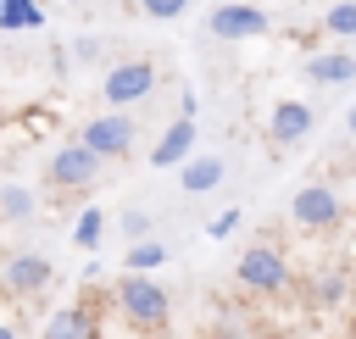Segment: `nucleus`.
<instances>
[{
	"mask_svg": "<svg viewBox=\"0 0 356 339\" xmlns=\"http://www.w3.org/2000/svg\"><path fill=\"white\" fill-rule=\"evenodd\" d=\"M117 311H122V322L134 328V333H156V328H167V289L161 283H150L145 272H128L122 283H117Z\"/></svg>",
	"mask_w": 356,
	"mask_h": 339,
	"instance_id": "1",
	"label": "nucleus"
},
{
	"mask_svg": "<svg viewBox=\"0 0 356 339\" xmlns=\"http://www.w3.org/2000/svg\"><path fill=\"white\" fill-rule=\"evenodd\" d=\"M100 161H106L100 150H89L83 139H72V144H61V150L50 156L44 178H50V189H61V195H78V189H89V183H95Z\"/></svg>",
	"mask_w": 356,
	"mask_h": 339,
	"instance_id": "2",
	"label": "nucleus"
},
{
	"mask_svg": "<svg viewBox=\"0 0 356 339\" xmlns=\"http://www.w3.org/2000/svg\"><path fill=\"white\" fill-rule=\"evenodd\" d=\"M239 283H245L250 295H278V289L289 283L284 250H278V245H250V250L239 256Z\"/></svg>",
	"mask_w": 356,
	"mask_h": 339,
	"instance_id": "3",
	"label": "nucleus"
},
{
	"mask_svg": "<svg viewBox=\"0 0 356 339\" xmlns=\"http://www.w3.org/2000/svg\"><path fill=\"white\" fill-rule=\"evenodd\" d=\"M156 89V67L145 61V56H134V61H117L111 72H106V83H100V94H106V106H134V100H145Z\"/></svg>",
	"mask_w": 356,
	"mask_h": 339,
	"instance_id": "4",
	"label": "nucleus"
},
{
	"mask_svg": "<svg viewBox=\"0 0 356 339\" xmlns=\"http://www.w3.org/2000/svg\"><path fill=\"white\" fill-rule=\"evenodd\" d=\"M134 128H139V122L117 106V111H106V117H89L78 139H83L89 150H100L106 161H117V156H128V150H134Z\"/></svg>",
	"mask_w": 356,
	"mask_h": 339,
	"instance_id": "5",
	"label": "nucleus"
},
{
	"mask_svg": "<svg viewBox=\"0 0 356 339\" xmlns=\"http://www.w3.org/2000/svg\"><path fill=\"white\" fill-rule=\"evenodd\" d=\"M289 211H295V222H300V228L323 233V228H334V222H339V195H334L328 183H306V189H295Z\"/></svg>",
	"mask_w": 356,
	"mask_h": 339,
	"instance_id": "6",
	"label": "nucleus"
},
{
	"mask_svg": "<svg viewBox=\"0 0 356 339\" xmlns=\"http://www.w3.org/2000/svg\"><path fill=\"white\" fill-rule=\"evenodd\" d=\"M206 28H211L217 39H256V33H267L273 22H267L261 6H239V0H228V6H217V11L206 17Z\"/></svg>",
	"mask_w": 356,
	"mask_h": 339,
	"instance_id": "7",
	"label": "nucleus"
},
{
	"mask_svg": "<svg viewBox=\"0 0 356 339\" xmlns=\"http://www.w3.org/2000/svg\"><path fill=\"white\" fill-rule=\"evenodd\" d=\"M44 283H50V256H39V250H17V256H6V289H11L17 300L39 295Z\"/></svg>",
	"mask_w": 356,
	"mask_h": 339,
	"instance_id": "8",
	"label": "nucleus"
},
{
	"mask_svg": "<svg viewBox=\"0 0 356 339\" xmlns=\"http://www.w3.org/2000/svg\"><path fill=\"white\" fill-rule=\"evenodd\" d=\"M306 133H312V106L306 100H278L267 111V139L273 144H300Z\"/></svg>",
	"mask_w": 356,
	"mask_h": 339,
	"instance_id": "9",
	"label": "nucleus"
},
{
	"mask_svg": "<svg viewBox=\"0 0 356 339\" xmlns=\"http://www.w3.org/2000/svg\"><path fill=\"white\" fill-rule=\"evenodd\" d=\"M189 150H195V117H178V122H167V133L156 139L150 167H184Z\"/></svg>",
	"mask_w": 356,
	"mask_h": 339,
	"instance_id": "10",
	"label": "nucleus"
},
{
	"mask_svg": "<svg viewBox=\"0 0 356 339\" xmlns=\"http://www.w3.org/2000/svg\"><path fill=\"white\" fill-rule=\"evenodd\" d=\"M39 339H100V317H95L89 306H61V311L44 322Z\"/></svg>",
	"mask_w": 356,
	"mask_h": 339,
	"instance_id": "11",
	"label": "nucleus"
},
{
	"mask_svg": "<svg viewBox=\"0 0 356 339\" xmlns=\"http://www.w3.org/2000/svg\"><path fill=\"white\" fill-rule=\"evenodd\" d=\"M306 78H317V83H350L356 78V56H345V50H312L306 56Z\"/></svg>",
	"mask_w": 356,
	"mask_h": 339,
	"instance_id": "12",
	"label": "nucleus"
},
{
	"mask_svg": "<svg viewBox=\"0 0 356 339\" xmlns=\"http://www.w3.org/2000/svg\"><path fill=\"white\" fill-rule=\"evenodd\" d=\"M222 183V156H189L184 167H178V189L184 195H206V189H217Z\"/></svg>",
	"mask_w": 356,
	"mask_h": 339,
	"instance_id": "13",
	"label": "nucleus"
},
{
	"mask_svg": "<svg viewBox=\"0 0 356 339\" xmlns=\"http://www.w3.org/2000/svg\"><path fill=\"white\" fill-rule=\"evenodd\" d=\"M28 28H44V11L33 0H0V33H28Z\"/></svg>",
	"mask_w": 356,
	"mask_h": 339,
	"instance_id": "14",
	"label": "nucleus"
},
{
	"mask_svg": "<svg viewBox=\"0 0 356 339\" xmlns=\"http://www.w3.org/2000/svg\"><path fill=\"white\" fill-rule=\"evenodd\" d=\"M0 217H6V222H28V217H33V189L6 183V189H0Z\"/></svg>",
	"mask_w": 356,
	"mask_h": 339,
	"instance_id": "15",
	"label": "nucleus"
},
{
	"mask_svg": "<svg viewBox=\"0 0 356 339\" xmlns=\"http://www.w3.org/2000/svg\"><path fill=\"white\" fill-rule=\"evenodd\" d=\"M161 261H167V250H161L156 239H134V245H128V256H122V267H128V272H150V267H161Z\"/></svg>",
	"mask_w": 356,
	"mask_h": 339,
	"instance_id": "16",
	"label": "nucleus"
},
{
	"mask_svg": "<svg viewBox=\"0 0 356 339\" xmlns=\"http://www.w3.org/2000/svg\"><path fill=\"white\" fill-rule=\"evenodd\" d=\"M323 28H328L334 39H350V33H356V0H334L328 17H323Z\"/></svg>",
	"mask_w": 356,
	"mask_h": 339,
	"instance_id": "17",
	"label": "nucleus"
},
{
	"mask_svg": "<svg viewBox=\"0 0 356 339\" xmlns=\"http://www.w3.org/2000/svg\"><path fill=\"white\" fill-rule=\"evenodd\" d=\"M100 233H106V217H100L95 206H89V211H78V222H72V239H78L83 250H95V245H100Z\"/></svg>",
	"mask_w": 356,
	"mask_h": 339,
	"instance_id": "18",
	"label": "nucleus"
},
{
	"mask_svg": "<svg viewBox=\"0 0 356 339\" xmlns=\"http://www.w3.org/2000/svg\"><path fill=\"white\" fill-rule=\"evenodd\" d=\"M139 11H145V17H156V22H172V17H184V11H189V0H139Z\"/></svg>",
	"mask_w": 356,
	"mask_h": 339,
	"instance_id": "19",
	"label": "nucleus"
},
{
	"mask_svg": "<svg viewBox=\"0 0 356 339\" xmlns=\"http://www.w3.org/2000/svg\"><path fill=\"white\" fill-rule=\"evenodd\" d=\"M122 233H128V245L150 239V211H122Z\"/></svg>",
	"mask_w": 356,
	"mask_h": 339,
	"instance_id": "20",
	"label": "nucleus"
},
{
	"mask_svg": "<svg viewBox=\"0 0 356 339\" xmlns=\"http://www.w3.org/2000/svg\"><path fill=\"white\" fill-rule=\"evenodd\" d=\"M234 228H239V211H222V217H211V222H206V233H211V239H228Z\"/></svg>",
	"mask_w": 356,
	"mask_h": 339,
	"instance_id": "21",
	"label": "nucleus"
},
{
	"mask_svg": "<svg viewBox=\"0 0 356 339\" xmlns=\"http://www.w3.org/2000/svg\"><path fill=\"white\" fill-rule=\"evenodd\" d=\"M339 289H345V278H339V272L317 278V300H323V306H334V300H339Z\"/></svg>",
	"mask_w": 356,
	"mask_h": 339,
	"instance_id": "22",
	"label": "nucleus"
},
{
	"mask_svg": "<svg viewBox=\"0 0 356 339\" xmlns=\"http://www.w3.org/2000/svg\"><path fill=\"white\" fill-rule=\"evenodd\" d=\"M72 56H78V61H95V56H100V39H78Z\"/></svg>",
	"mask_w": 356,
	"mask_h": 339,
	"instance_id": "23",
	"label": "nucleus"
},
{
	"mask_svg": "<svg viewBox=\"0 0 356 339\" xmlns=\"http://www.w3.org/2000/svg\"><path fill=\"white\" fill-rule=\"evenodd\" d=\"M345 128H350V139H356V106H350V111H345Z\"/></svg>",
	"mask_w": 356,
	"mask_h": 339,
	"instance_id": "24",
	"label": "nucleus"
},
{
	"mask_svg": "<svg viewBox=\"0 0 356 339\" xmlns=\"http://www.w3.org/2000/svg\"><path fill=\"white\" fill-rule=\"evenodd\" d=\"M0 339H17V333H11V328H0Z\"/></svg>",
	"mask_w": 356,
	"mask_h": 339,
	"instance_id": "25",
	"label": "nucleus"
}]
</instances>
